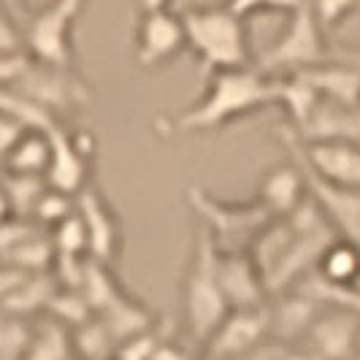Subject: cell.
<instances>
[{
  "mask_svg": "<svg viewBox=\"0 0 360 360\" xmlns=\"http://www.w3.org/2000/svg\"><path fill=\"white\" fill-rule=\"evenodd\" d=\"M206 79H209L206 90L193 106H187L176 117H158L152 122L160 139L214 133L238 120L252 117L260 108L276 106L274 76L260 71L257 65L236 68V71H217Z\"/></svg>",
  "mask_w": 360,
  "mask_h": 360,
  "instance_id": "obj_1",
  "label": "cell"
},
{
  "mask_svg": "<svg viewBox=\"0 0 360 360\" xmlns=\"http://www.w3.org/2000/svg\"><path fill=\"white\" fill-rule=\"evenodd\" d=\"M217 252L219 247L214 244L212 233L198 222L181 276V317H184V336L198 344L200 349L233 311L219 285Z\"/></svg>",
  "mask_w": 360,
  "mask_h": 360,
  "instance_id": "obj_2",
  "label": "cell"
},
{
  "mask_svg": "<svg viewBox=\"0 0 360 360\" xmlns=\"http://www.w3.org/2000/svg\"><path fill=\"white\" fill-rule=\"evenodd\" d=\"M0 79L6 90L36 101L63 122L65 117H73L95 101V90L79 73V68L41 63L27 49L17 54H0Z\"/></svg>",
  "mask_w": 360,
  "mask_h": 360,
  "instance_id": "obj_3",
  "label": "cell"
},
{
  "mask_svg": "<svg viewBox=\"0 0 360 360\" xmlns=\"http://www.w3.org/2000/svg\"><path fill=\"white\" fill-rule=\"evenodd\" d=\"M181 19L187 30V49L198 57L206 76L252 65L247 19L233 14L225 3L193 6L181 11Z\"/></svg>",
  "mask_w": 360,
  "mask_h": 360,
  "instance_id": "obj_4",
  "label": "cell"
},
{
  "mask_svg": "<svg viewBox=\"0 0 360 360\" xmlns=\"http://www.w3.org/2000/svg\"><path fill=\"white\" fill-rule=\"evenodd\" d=\"M184 198L200 225L212 233L217 247L225 252H250V247L263 233V228L271 219H276L257 198L244 200V203H228L209 195L198 184H190Z\"/></svg>",
  "mask_w": 360,
  "mask_h": 360,
  "instance_id": "obj_5",
  "label": "cell"
},
{
  "mask_svg": "<svg viewBox=\"0 0 360 360\" xmlns=\"http://www.w3.org/2000/svg\"><path fill=\"white\" fill-rule=\"evenodd\" d=\"M323 22L317 19L311 3H304L288 14V25L279 36L271 41V46L257 57V68L269 76L298 73L328 63V41H325Z\"/></svg>",
  "mask_w": 360,
  "mask_h": 360,
  "instance_id": "obj_6",
  "label": "cell"
},
{
  "mask_svg": "<svg viewBox=\"0 0 360 360\" xmlns=\"http://www.w3.org/2000/svg\"><path fill=\"white\" fill-rule=\"evenodd\" d=\"M90 0H46L27 17L22 19L27 52L41 63H52L63 68L76 65V46H73V27Z\"/></svg>",
  "mask_w": 360,
  "mask_h": 360,
  "instance_id": "obj_7",
  "label": "cell"
},
{
  "mask_svg": "<svg viewBox=\"0 0 360 360\" xmlns=\"http://www.w3.org/2000/svg\"><path fill=\"white\" fill-rule=\"evenodd\" d=\"M288 152L314 174L336 187L360 190V144L358 141H301L290 125L276 127Z\"/></svg>",
  "mask_w": 360,
  "mask_h": 360,
  "instance_id": "obj_8",
  "label": "cell"
},
{
  "mask_svg": "<svg viewBox=\"0 0 360 360\" xmlns=\"http://www.w3.org/2000/svg\"><path fill=\"white\" fill-rule=\"evenodd\" d=\"M49 139H52V160H49L46 181L49 187L76 198L82 190H87L92 184V165L98 152L95 136L84 127L68 130L63 122L49 133Z\"/></svg>",
  "mask_w": 360,
  "mask_h": 360,
  "instance_id": "obj_9",
  "label": "cell"
},
{
  "mask_svg": "<svg viewBox=\"0 0 360 360\" xmlns=\"http://www.w3.org/2000/svg\"><path fill=\"white\" fill-rule=\"evenodd\" d=\"M184 49H187V30L181 14H174L171 8L139 11L133 33V54L144 71L171 65Z\"/></svg>",
  "mask_w": 360,
  "mask_h": 360,
  "instance_id": "obj_10",
  "label": "cell"
},
{
  "mask_svg": "<svg viewBox=\"0 0 360 360\" xmlns=\"http://www.w3.org/2000/svg\"><path fill=\"white\" fill-rule=\"evenodd\" d=\"M271 339V307L233 309L217 333L203 344L206 360H241L260 349Z\"/></svg>",
  "mask_w": 360,
  "mask_h": 360,
  "instance_id": "obj_11",
  "label": "cell"
},
{
  "mask_svg": "<svg viewBox=\"0 0 360 360\" xmlns=\"http://www.w3.org/2000/svg\"><path fill=\"white\" fill-rule=\"evenodd\" d=\"M76 212L84 222L87 244H90V260H98L103 266H114L122 257L125 233H122V219L114 212L111 200L90 184L76 195Z\"/></svg>",
  "mask_w": 360,
  "mask_h": 360,
  "instance_id": "obj_12",
  "label": "cell"
},
{
  "mask_svg": "<svg viewBox=\"0 0 360 360\" xmlns=\"http://www.w3.org/2000/svg\"><path fill=\"white\" fill-rule=\"evenodd\" d=\"M307 349L320 360H355L360 355V309L330 307L307 333Z\"/></svg>",
  "mask_w": 360,
  "mask_h": 360,
  "instance_id": "obj_13",
  "label": "cell"
},
{
  "mask_svg": "<svg viewBox=\"0 0 360 360\" xmlns=\"http://www.w3.org/2000/svg\"><path fill=\"white\" fill-rule=\"evenodd\" d=\"M217 274L219 285L228 298L231 309H255L266 307L269 301V288L266 279L257 269L250 252H217Z\"/></svg>",
  "mask_w": 360,
  "mask_h": 360,
  "instance_id": "obj_14",
  "label": "cell"
},
{
  "mask_svg": "<svg viewBox=\"0 0 360 360\" xmlns=\"http://www.w3.org/2000/svg\"><path fill=\"white\" fill-rule=\"evenodd\" d=\"M255 198L274 217H290L292 212H298L309 200L307 176H304L301 162L290 158L288 162H276L269 171H263L257 179Z\"/></svg>",
  "mask_w": 360,
  "mask_h": 360,
  "instance_id": "obj_15",
  "label": "cell"
},
{
  "mask_svg": "<svg viewBox=\"0 0 360 360\" xmlns=\"http://www.w3.org/2000/svg\"><path fill=\"white\" fill-rule=\"evenodd\" d=\"M301 141H358L360 144V106H344L320 98L307 120L292 127Z\"/></svg>",
  "mask_w": 360,
  "mask_h": 360,
  "instance_id": "obj_16",
  "label": "cell"
},
{
  "mask_svg": "<svg viewBox=\"0 0 360 360\" xmlns=\"http://www.w3.org/2000/svg\"><path fill=\"white\" fill-rule=\"evenodd\" d=\"M276 301L271 307V339L276 342H295V339H307L311 325L317 323V317L325 311L323 304H317L314 298H309L298 290H288L282 295H274Z\"/></svg>",
  "mask_w": 360,
  "mask_h": 360,
  "instance_id": "obj_17",
  "label": "cell"
},
{
  "mask_svg": "<svg viewBox=\"0 0 360 360\" xmlns=\"http://www.w3.org/2000/svg\"><path fill=\"white\" fill-rule=\"evenodd\" d=\"M76 358V342L73 328L57 320L52 314H41L33 325V342L25 360H73Z\"/></svg>",
  "mask_w": 360,
  "mask_h": 360,
  "instance_id": "obj_18",
  "label": "cell"
},
{
  "mask_svg": "<svg viewBox=\"0 0 360 360\" xmlns=\"http://www.w3.org/2000/svg\"><path fill=\"white\" fill-rule=\"evenodd\" d=\"M52 160V139L49 133L27 130L17 144L3 155L6 174H25V176H46Z\"/></svg>",
  "mask_w": 360,
  "mask_h": 360,
  "instance_id": "obj_19",
  "label": "cell"
},
{
  "mask_svg": "<svg viewBox=\"0 0 360 360\" xmlns=\"http://www.w3.org/2000/svg\"><path fill=\"white\" fill-rule=\"evenodd\" d=\"M317 271L328 282H336L342 288H358L360 285V244L349 238H333L323 252Z\"/></svg>",
  "mask_w": 360,
  "mask_h": 360,
  "instance_id": "obj_20",
  "label": "cell"
},
{
  "mask_svg": "<svg viewBox=\"0 0 360 360\" xmlns=\"http://www.w3.org/2000/svg\"><path fill=\"white\" fill-rule=\"evenodd\" d=\"M49 190L46 176H25L3 171V206L6 217H33L41 195Z\"/></svg>",
  "mask_w": 360,
  "mask_h": 360,
  "instance_id": "obj_21",
  "label": "cell"
},
{
  "mask_svg": "<svg viewBox=\"0 0 360 360\" xmlns=\"http://www.w3.org/2000/svg\"><path fill=\"white\" fill-rule=\"evenodd\" d=\"M0 108H3L6 117L17 120L19 125L27 127V130L52 133L57 125H63V120L54 117L49 108H44L41 103L25 98V95H19V92H14V90H6V87L0 90Z\"/></svg>",
  "mask_w": 360,
  "mask_h": 360,
  "instance_id": "obj_22",
  "label": "cell"
},
{
  "mask_svg": "<svg viewBox=\"0 0 360 360\" xmlns=\"http://www.w3.org/2000/svg\"><path fill=\"white\" fill-rule=\"evenodd\" d=\"M33 325L36 317H14L6 314L0 328V358L3 360H25L33 342Z\"/></svg>",
  "mask_w": 360,
  "mask_h": 360,
  "instance_id": "obj_23",
  "label": "cell"
},
{
  "mask_svg": "<svg viewBox=\"0 0 360 360\" xmlns=\"http://www.w3.org/2000/svg\"><path fill=\"white\" fill-rule=\"evenodd\" d=\"M71 214H76V198L68 195V193H60V190L49 187L36 203L30 219H36L38 225H44L46 231H54L57 225H63Z\"/></svg>",
  "mask_w": 360,
  "mask_h": 360,
  "instance_id": "obj_24",
  "label": "cell"
},
{
  "mask_svg": "<svg viewBox=\"0 0 360 360\" xmlns=\"http://www.w3.org/2000/svg\"><path fill=\"white\" fill-rule=\"evenodd\" d=\"M304 3L309 0H225V6L244 19L255 17V14H292Z\"/></svg>",
  "mask_w": 360,
  "mask_h": 360,
  "instance_id": "obj_25",
  "label": "cell"
},
{
  "mask_svg": "<svg viewBox=\"0 0 360 360\" xmlns=\"http://www.w3.org/2000/svg\"><path fill=\"white\" fill-rule=\"evenodd\" d=\"M325 30H336L358 11L360 0H309Z\"/></svg>",
  "mask_w": 360,
  "mask_h": 360,
  "instance_id": "obj_26",
  "label": "cell"
},
{
  "mask_svg": "<svg viewBox=\"0 0 360 360\" xmlns=\"http://www.w3.org/2000/svg\"><path fill=\"white\" fill-rule=\"evenodd\" d=\"M3 11H8V14H14V17L25 19L27 17V3L25 0H3Z\"/></svg>",
  "mask_w": 360,
  "mask_h": 360,
  "instance_id": "obj_27",
  "label": "cell"
},
{
  "mask_svg": "<svg viewBox=\"0 0 360 360\" xmlns=\"http://www.w3.org/2000/svg\"><path fill=\"white\" fill-rule=\"evenodd\" d=\"M174 0H136L139 11H160V8H171Z\"/></svg>",
  "mask_w": 360,
  "mask_h": 360,
  "instance_id": "obj_28",
  "label": "cell"
},
{
  "mask_svg": "<svg viewBox=\"0 0 360 360\" xmlns=\"http://www.w3.org/2000/svg\"><path fill=\"white\" fill-rule=\"evenodd\" d=\"M111 360H120V358H117V355H114V358H111Z\"/></svg>",
  "mask_w": 360,
  "mask_h": 360,
  "instance_id": "obj_29",
  "label": "cell"
}]
</instances>
